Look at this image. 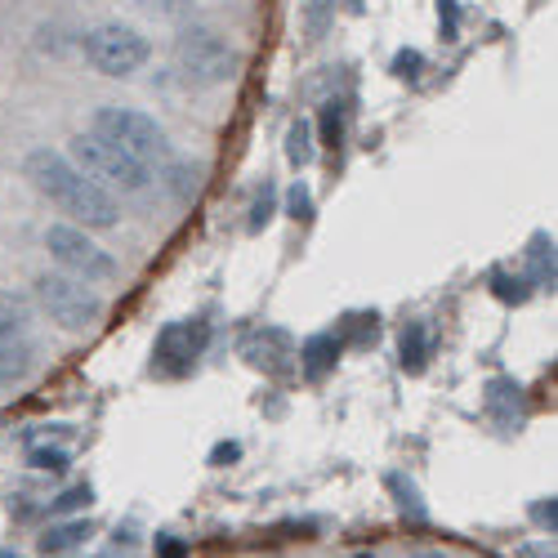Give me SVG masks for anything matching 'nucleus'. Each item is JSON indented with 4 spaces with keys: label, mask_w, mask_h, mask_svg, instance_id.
Segmentation results:
<instances>
[{
    "label": "nucleus",
    "mask_w": 558,
    "mask_h": 558,
    "mask_svg": "<svg viewBox=\"0 0 558 558\" xmlns=\"http://www.w3.org/2000/svg\"><path fill=\"white\" fill-rule=\"evenodd\" d=\"M344 5H349L353 14H362V10H366V0H344Z\"/></svg>",
    "instance_id": "bb28decb"
},
{
    "label": "nucleus",
    "mask_w": 558,
    "mask_h": 558,
    "mask_svg": "<svg viewBox=\"0 0 558 558\" xmlns=\"http://www.w3.org/2000/svg\"><path fill=\"white\" fill-rule=\"evenodd\" d=\"M45 251H50V259L63 272L81 277V282H89V287H95V282H112V277L121 272L117 259L95 238H89L81 223H50V228H45Z\"/></svg>",
    "instance_id": "0eeeda50"
},
{
    "label": "nucleus",
    "mask_w": 558,
    "mask_h": 558,
    "mask_svg": "<svg viewBox=\"0 0 558 558\" xmlns=\"http://www.w3.org/2000/svg\"><path fill=\"white\" fill-rule=\"evenodd\" d=\"M336 23V0H304V32L322 40Z\"/></svg>",
    "instance_id": "f3484780"
},
{
    "label": "nucleus",
    "mask_w": 558,
    "mask_h": 558,
    "mask_svg": "<svg viewBox=\"0 0 558 558\" xmlns=\"http://www.w3.org/2000/svg\"><path fill=\"white\" fill-rule=\"evenodd\" d=\"M0 558H19V554L14 549H0Z\"/></svg>",
    "instance_id": "cd10ccee"
},
{
    "label": "nucleus",
    "mask_w": 558,
    "mask_h": 558,
    "mask_svg": "<svg viewBox=\"0 0 558 558\" xmlns=\"http://www.w3.org/2000/svg\"><path fill=\"white\" fill-rule=\"evenodd\" d=\"M89 536H95V527H89L85 519H59L54 527H45V536L36 541V549L45 558H54V554H68V549H81Z\"/></svg>",
    "instance_id": "9b49d317"
},
{
    "label": "nucleus",
    "mask_w": 558,
    "mask_h": 558,
    "mask_svg": "<svg viewBox=\"0 0 558 558\" xmlns=\"http://www.w3.org/2000/svg\"><path fill=\"white\" fill-rule=\"evenodd\" d=\"M242 54L232 50V40L206 23H189L174 36V72L193 89H219L238 76Z\"/></svg>",
    "instance_id": "7ed1b4c3"
},
{
    "label": "nucleus",
    "mask_w": 558,
    "mask_h": 558,
    "mask_svg": "<svg viewBox=\"0 0 558 558\" xmlns=\"http://www.w3.org/2000/svg\"><path fill=\"white\" fill-rule=\"evenodd\" d=\"M411 558H447V554H442V549H415Z\"/></svg>",
    "instance_id": "a878e982"
},
{
    "label": "nucleus",
    "mask_w": 558,
    "mask_h": 558,
    "mask_svg": "<svg viewBox=\"0 0 558 558\" xmlns=\"http://www.w3.org/2000/svg\"><path fill=\"white\" fill-rule=\"evenodd\" d=\"M272 215H277V189H272V183H264V189L255 193V202H251L246 232H264V228L272 223Z\"/></svg>",
    "instance_id": "6ab92c4d"
},
{
    "label": "nucleus",
    "mask_w": 558,
    "mask_h": 558,
    "mask_svg": "<svg viewBox=\"0 0 558 558\" xmlns=\"http://www.w3.org/2000/svg\"><path fill=\"white\" fill-rule=\"evenodd\" d=\"M336 362H340V340H336V331H322V336H308L304 340V349H300V371L308 380H322L327 371H336Z\"/></svg>",
    "instance_id": "9d476101"
},
{
    "label": "nucleus",
    "mask_w": 558,
    "mask_h": 558,
    "mask_svg": "<svg viewBox=\"0 0 558 558\" xmlns=\"http://www.w3.org/2000/svg\"><path fill=\"white\" fill-rule=\"evenodd\" d=\"M32 313L14 291H0V389H14L32 371Z\"/></svg>",
    "instance_id": "6e6552de"
},
{
    "label": "nucleus",
    "mask_w": 558,
    "mask_h": 558,
    "mask_svg": "<svg viewBox=\"0 0 558 558\" xmlns=\"http://www.w3.org/2000/svg\"><path fill=\"white\" fill-rule=\"evenodd\" d=\"M27 179H32V189L45 197V202H54L72 223L81 228H117L121 223V206L112 193H104L95 179H85L68 153L59 148H32L27 161H23Z\"/></svg>",
    "instance_id": "f257e3e1"
},
{
    "label": "nucleus",
    "mask_w": 558,
    "mask_h": 558,
    "mask_svg": "<svg viewBox=\"0 0 558 558\" xmlns=\"http://www.w3.org/2000/svg\"><path fill=\"white\" fill-rule=\"evenodd\" d=\"M32 291H36V304L50 313V322H59L63 331H89V327H99L104 313H108V300L63 268L40 272Z\"/></svg>",
    "instance_id": "423d86ee"
},
{
    "label": "nucleus",
    "mask_w": 558,
    "mask_h": 558,
    "mask_svg": "<svg viewBox=\"0 0 558 558\" xmlns=\"http://www.w3.org/2000/svg\"><path fill=\"white\" fill-rule=\"evenodd\" d=\"M27 464H32V470H40V474H63L68 464H72V456L63 447H32L27 451Z\"/></svg>",
    "instance_id": "aec40b11"
},
{
    "label": "nucleus",
    "mask_w": 558,
    "mask_h": 558,
    "mask_svg": "<svg viewBox=\"0 0 558 558\" xmlns=\"http://www.w3.org/2000/svg\"><path fill=\"white\" fill-rule=\"evenodd\" d=\"M68 157L85 179H95L112 197H138V193H148V183H153V170L144 161H134L130 153H121L95 130H81L68 144Z\"/></svg>",
    "instance_id": "f03ea898"
},
{
    "label": "nucleus",
    "mask_w": 558,
    "mask_h": 558,
    "mask_svg": "<svg viewBox=\"0 0 558 558\" xmlns=\"http://www.w3.org/2000/svg\"><path fill=\"white\" fill-rule=\"evenodd\" d=\"M81 54H85V63L95 68L99 76L125 81V76L148 68L153 40L138 32V27H130V23H99V27H89L81 36Z\"/></svg>",
    "instance_id": "39448f33"
},
{
    "label": "nucleus",
    "mask_w": 558,
    "mask_h": 558,
    "mask_svg": "<svg viewBox=\"0 0 558 558\" xmlns=\"http://www.w3.org/2000/svg\"><path fill=\"white\" fill-rule=\"evenodd\" d=\"M89 500H95V492H89L85 483H81V487H68L63 496L50 500V514H54V519H68V514H76V509H89Z\"/></svg>",
    "instance_id": "412c9836"
},
{
    "label": "nucleus",
    "mask_w": 558,
    "mask_h": 558,
    "mask_svg": "<svg viewBox=\"0 0 558 558\" xmlns=\"http://www.w3.org/2000/svg\"><path fill=\"white\" fill-rule=\"evenodd\" d=\"M322 144H327V148H340L344 144V104L340 99L322 104Z\"/></svg>",
    "instance_id": "a211bd4d"
},
{
    "label": "nucleus",
    "mask_w": 558,
    "mask_h": 558,
    "mask_svg": "<svg viewBox=\"0 0 558 558\" xmlns=\"http://www.w3.org/2000/svg\"><path fill=\"white\" fill-rule=\"evenodd\" d=\"M421 72H425V54L421 50H398L393 54V76L398 81H421Z\"/></svg>",
    "instance_id": "4be33fe9"
},
{
    "label": "nucleus",
    "mask_w": 558,
    "mask_h": 558,
    "mask_svg": "<svg viewBox=\"0 0 558 558\" xmlns=\"http://www.w3.org/2000/svg\"><path fill=\"white\" fill-rule=\"evenodd\" d=\"M291 210H295V219L308 215V189H304V183H295V189H291Z\"/></svg>",
    "instance_id": "b1692460"
},
{
    "label": "nucleus",
    "mask_w": 558,
    "mask_h": 558,
    "mask_svg": "<svg viewBox=\"0 0 558 558\" xmlns=\"http://www.w3.org/2000/svg\"><path fill=\"white\" fill-rule=\"evenodd\" d=\"M210 340V327L202 317H189V322H170V327L157 336L153 344V371L161 376H183V371H193L202 349Z\"/></svg>",
    "instance_id": "1a4fd4ad"
},
{
    "label": "nucleus",
    "mask_w": 558,
    "mask_h": 558,
    "mask_svg": "<svg viewBox=\"0 0 558 558\" xmlns=\"http://www.w3.org/2000/svg\"><path fill=\"white\" fill-rule=\"evenodd\" d=\"M429 353H434V336H429V327L425 322H407V331H402V340H398V362H402V371H425L429 366Z\"/></svg>",
    "instance_id": "f8f14e48"
},
{
    "label": "nucleus",
    "mask_w": 558,
    "mask_h": 558,
    "mask_svg": "<svg viewBox=\"0 0 558 558\" xmlns=\"http://www.w3.org/2000/svg\"><path fill=\"white\" fill-rule=\"evenodd\" d=\"M238 456H242V447H238V442H219L210 460H215V464H223V460H238Z\"/></svg>",
    "instance_id": "393cba45"
},
{
    "label": "nucleus",
    "mask_w": 558,
    "mask_h": 558,
    "mask_svg": "<svg viewBox=\"0 0 558 558\" xmlns=\"http://www.w3.org/2000/svg\"><path fill=\"white\" fill-rule=\"evenodd\" d=\"M134 10H144L148 19H161V23H189L197 0H134Z\"/></svg>",
    "instance_id": "dca6fc26"
},
{
    "label": "nucleus",
    "mask_w": 558,
    "mask_h": 558,
    "mask_svg": "<svg viewBox=\"0 0 558 558\" xmlns=\"http://www.w3.org/2000/svg\"><path fill=\"white\" fill-rule=\"evenodd\" d=\"M532 291H536V287L527 282V277H514V272H505V268L492 272V295H496L500 304H527Z\"/></svg>",
    "instance_id": "2eb2a0df"
},
{
    "label": "nucleus",
    "mask_w": 558,
    "mask_h": 558,
    "mask_svg": "<svg viewBox=\"0 0 558 558\" xmlns=\"http://www.w3.org/2000/svg\"><path fill=\"white\" fill-rule=\"evenodd\" d=\"M89 130L104 134L108 144H117V148L130 153L134 161H144L148 170L170 166V157H174L166 125H161L157 117H148V112H138V108L104 104V108H95V117H89Z\"/></svg>",
    "instance_id": "20e7f679"
},
{
    "label": "nucleus",
    "mask_w": 558,
    "mask_h": 558,
    "mask_svg": "<svg viewBox=\"0 0 558 558\" xmlns=\"http://www.w3.org/2000/svg\"><path fill=\"white\" fill-rule=\"evenodd\" d=\"M438 36L460 40V0H438Z\"/></svg>",
    "instance_id": "5701e85b"
},
{
    "label": "nucleus",
    "mask_w": 558,
    "mask_h": 558,
    "mask_svg": "<svg viewBox=\"0 0 558 558\" xmlns=\"http://www.w3.org/2000/svg\"><path fill=\"white\" fill-rule=\"evenodd\" d=\"M313 157H317V138H313V121H291V130H287V161L295 166V170H308L313 166Z\"/></svg>",
    "instance_id": "ddd939ff"
},
{
    "label": "nucleus",
    "mask_w": 558,
    "mask_h": 558,
    "mask_svg": "<svg viewBox=\"0 0 558 558\" xmlns=\"http://www.w3.org/2000/svg\"><path fill=\"white\" fill-rule=\"evenodd\" d=\"M527 259H532L527 282H532V287L554 291V238H545V232H536V238H532V251H527Z\"/></svg>",
    "instance_id": "4468645a"
}]
</instances>
